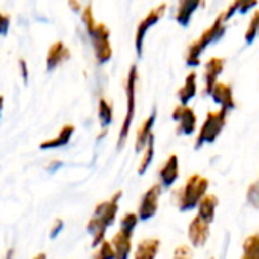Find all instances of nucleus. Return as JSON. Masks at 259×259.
Here are the masks:
<instances>
[{"label": "nucleus", "instance_id": "1", "mask_svg": "<svg viewBox=\"0 0 259 259\" xmlns=\"http://www.w3.org/2000/svg\"><path fill=\"white\" fill-rule=\"evenodd\" d=\"M121 197H123V191L118 190L108 200H103L96 205L93 215L87 223V232L91 235V247L93 249H97L106 240L108 229L117 220Z\"/></svg>", "mask_w": 259, "mask_h": 259}, {"label": "nucleus", "instance_id": "2", "mask_svg": "<svg viewBox=\"0 0 259 259\" xmlns=\"http://www.w3.org/2000/svg\"><path fill=\"white\" fill-rule=\"evenodd\" d=\"M226 29H228V21L223 18V14L220 12L217 15V18L212 21V24L209 27H206L202 35L194 39L188 49H187V55H185V62L188 67L191 68H196L200 65V58H202V53L208 49V46L220 41L225 33H226Z\"/></svg>", "mask_w": 259, "mask_h": 259}, {"label": "nucleus", "instance_id": "3", "mask_svg": "<svg viewBox=\"0 0 259 259\" xmlns=\"http://www.w3.org/2000/svg\"><path fill=\"white\" fill-rule=\"evenodd\" d=\"M208 190L209 181L199 173H193L185 181V184L175 193L178 209L181 212H190L197 209L202 199L208 194Z\"/></svg>", "mask_w": 259, "mask_h": 259}, {"label": "nucleus", "instance_id": "4", "mask_svg": "<svg viewBox=\"0 0 259 259\" xmlns=\"http://www.w3.org/2000/svg\"><path fill=\"white\" fill-rule=\"evenodd\" d=\"M137 87H138V67L132 64L129 67L126 80H124V94H126V114L123 118V123L120 126L118 132V140H117V149L121 150L129 138L134 120H135V112H137Z\"/></svg>", "mask_w": 259, "mask_h": 259}, {"label": "nucleus", "instance_id": "5", "mask_svg": "<svg viewBox=\"0 0 259 259\" xmlns=\"http://www.w3.org/2000/svg\"><path fill=\"white\" fill-rule=\"evenodd\" d=\"M228 115L229 112L225 109H217V111H209L199 129V134L194 141V149L199 150L206 144H212L217 141V138L222 135V132L226 127L228 123Z\"/></svg>", "mask_w": 259, "mask_h": 259}, {"label": "nucleus", "instance_id": "6", "mask_svg": "<svg viewBox=\"0 0 259 259\" xmlns=\"http://www.w3.org/2000/svg\"><path fill=\"white\" fill-rule=\"evenodd\" d=\"M87 35L91 41L96 62L99 65L109 62L114 55L112 44H111V29L105 23L97 21V24L90 32H87Z\"/></svg>", "mask_w": 259, "mask_h": 259}, {"label": "nucleus", "instance_id": "7", "mask_svg": "<svg viewBox=\"0 0 259 259\" xmlns=\"http://www.w3.org/2000/svg\"><path fill=\"white\" fill-rule=\"evenodd\" d=\"M167 12V3H159L158 6L152 8L147 15L138 23L137 29H135V38H134V44H135V52L138 58H143L144 53V42H146V36L149 33V30L156 26V23L165 15Z\"/></svg>", "mask_w": 259, "mask_h": 259}, {"label": "nucleus", "instance_id": "8", "mask_svg": "<svg viewBox=\"0 0 259 259\" xmlns=\"http://www.w3.org/2000/svg\"><path fill=\"white\" fill-rule=\"evenodd\" d=\"M162 190L164 188L158 182V184H153L150 188H147V191L141 196V200H140V205L137 209L140 222L152 220L156 215V212L159 209V199L162 196Z\"/></svg>", "mask_w": 259, "mask_h": 259}, {"label": "nucleus", "instance_id": "9", "mask_svg": "<svg viewBox=\"0 0 259 259\" xmlns=\"http://www.w3.org/2000/svg\"><path fill=\"white\" fill-rule=\"evenodd\" d=\"M173 121L178 123L176 134L190 137L197 131V114L190 105H178L171 112Z\"/></svg>", "mask_w": 259, "mask_h": 259}, {"label": "nucleus", "instance_id": "10", "mask_svg": "<svg viewBox=\"0 0 259 259\" xmlns=\"http://www.w3.org/2000/svg\"><path fill=\"white\" fill-rule=\"evenodd\" d=\"M226 61L220 56H212L206 61L205 70H203V94L209 96L212 88L217 85L223 70H225Z\"/></svg>", "mask_w": 259, "mask_h": 259}, {"label": "nucleus", "instance_id": "11", "mask_svg": "<svg viewBox=\"0 0 259 259\" xmlns=\"http://www.w3.org/2000/svg\"><path fill=\"white\" fill-rule=\"evenodd\" d=\"M211 237V225L197 215L188 225V241L193 249H203Z\"/></svg>", "mask_w": 259, "mask_h": 259}, {"label": "nucleus", "instance_id": "12", "mask_svg": "<svg viewBox=\"0 0 259 259\" xmlns=\"http://www.w3.org/2000/svg\"><path fill=\"white\" fill-rule=\"evenodd\" d=\"M71 59V50L64 41H55L50 44L46 53V70L55 71L58 67L64 65Z\"/></svg>", "mask_w": 259, "mask_h": 259}, {"label": "nucleus", "instance_id": "13", "mask_svg": "<svg viewBox=\"0 0 259 259\" xmlns=\"http://www.w3.org/2000/svg\"><path fill=\"white\" fill-rule=\"evenodd\" d=\"M158 175H159V184H161V187L165 188V190L171 188L178 182V179L181 176L179 156L176 153L168 155V158L165 159L164 165L159 168V173Z\"/></svg>", "mask_w": 259, "mask_h": 259}, {"label": "nucleus", "instance_id": "14", "mask_svg": "<svg viewBox=\"0 0 259 259\" xmlns=\"http://www.w3.org/2000/svg\"><path fill=\"white\" fill-rule=\"evenodd\" d=\"M209 97L214 100V103H217L222 109L231 112L235 109L237 106V102H235V97H234V90L229 83H225V82H217V85L212 88Z\"/></svg>", "mask_w": 259, "mask_h": 259}, {"label": "nucleus", "instance_id": "15", "mask_svg": "<svg viewBox=\"0 0 259 259\" xmlns=\"http://www.w3.org/2000/svg\"><path fill=\"white\" fill-rule=\"evenodd\" d=\"M155 123H156V109H153L152 114L137 129V134H135V152L137 153H141L146 149V146L150 141V138L155 137L153 135Z\"/></svg>", "mask_w": 259, "mask_h": 259}, {"label": "nucleus", "instance_id": "16", "mask_svg": "<svg viewBox=\"0 0 259 259\" xmlns=\"http://www.w3.org/2000/svg\"><path fill=\"white\" fill-rule=\"evenodd\" d=\"M203 3L205 0H179L175 14L176 23L181 24L182 27H187L191 23L194 14L199 11V8L203 6Z\"/></svg>", "mask_w": 259, "mask_h": 259}, {"label": "nucleus", "instance_id": "17", "mask_svg": "<svg viewBox=\"0 0 259 259\" xmlns=\"http://www.w3.org/2000/svg\"><path fill=\"white\" fill-rule=\"evenodd\" d=\"M74 132H76V126L74 124H70V123L68 124H64L55 137H52V138L44 140L42 143H39V149L41 150H53V149L65 147L71 141Z\"/></svg>", "mask_w": 259, "mask_h": 259}, {"label": "nucleus", "instance_id": "18", "mask_svg": "<svg viewBox=\"0 0 259 259\" xmlns=\"http://www.w3.org/2000/svg\"><path fill=\"white\" fill-rule=\"evenodd\" d=\"M217 208H219V197L215 194H206L202 202L197 206V217L202 219L203 222H206L208 225H212L215 214H217Z\"/></svg>", "mask_w": 259, "mask_h": 259}, {"label": "nucleus", "instance_id": "19", "mask_svg": "<svg viewBox=\"0 0 259 259\" xmlns=\"http://www.w3.org/2000/svg\"><path fill=\"white\" fill-rule=\"evenodd\" d=\"M132 235H127L121 231H117V234L111 238V244L115 252V259H129L132 255Z\"/></svg>", "mask_w": 259, "mask_h": 259}, {"label": "nucleus", "instance_id": "20", "mask_svg": "<svg viewBox=\"0 0 259 259\" xmlns=\"http://www.w3.org/2000/svg\"><path fill=\"white\" fill-rule=\"evenodd\" d=\"M161 249V241L158 238H143L134 252V259H156Z\"/></svg>", "mask_w": 259, "mask_h": 259}, {"label": "nucleus", "instance_id": "21", "mask_svg": "<svg viewBox=\"0 0 259 259\" xmlns=\"http://www.w3.org/2000/svg\"><path fill=\"white\" fill-rule=\"evenodd\" d=\"M197 73L190 71L184 80V85L178 90V99L181 105H188L197 96Z\"/></svg>", "mask_w": 259, "mask_h": 259}, {"label": "nucleus", "instance_id": "22", "mask_svg": "<svg viewBox=\"0 0 259 259\" xmlns=\"http://www.w3.org/2000/svg\"><path fill=\"white\" fill-rule=\"evenodd\" d=\"M97 118L100 123V127L103 131H108V127L114 121V106L106 97H100L97 103Z\"/></svg>", "mask_w": 259, "mask_h": 259}, {"label": "nucleus", "instance_id": "23", "mask_svg": "<svg viewBox=\"0 0 259 259\" xmlns=\"http://www.w3.org/2000/svg\"><path fill=\"white\" fill-rule=\"evenodd\" d=\"M141 153H143V156H141V159H140V162H138L137 173H138L140 176H144V175L149 171V168H150V165H152V162H153V159H155V137L150 138V141L147 143L146 149H144Z\"/></svg>", "mask_w": 259, "mask_h": 259}, {"label": "nucleus", "instance_id": "24", "mask_svg": "<svg viewBox=\"0 0 259 259\" xmlns=\"http://www.w3.org/2000/svg\"><path fill=\"white\" fill-rule=\"evenodd\" d=\"M241 259H259V234L249 235L244 240Z\"/></svg>", "mask_w": 259, "mask_h": 259}, {"label": "nucleus", "instance_id": "25", "mask_svg": "<svg viewBox=\"0 0 259 259\" xmlns=\"http://www.w3.org/2000/svg\"><path fill=\"white\" fill-rule=\"evenodd\" d=\"M140 225V219H138V214L137 212H126L121 219H120V229L121 232L127 234V235H132L135 234V229L138 228Z\"/></svg>", "mask_w": 259, "mask_h": 259}, {"label": "nucleus", "instance_id": "26", "mask_svg": "<svg viewBox=\"0 0 259 259\" xmlns=\"http://www.w3.org/2000/svg\"><path fill=\"white\" fill-rule=\"evenodd\" d=\"M259 35V9L253 12L250 21H249V26L244 32V41L247 44H253L255 39L258 38Z\"/></svg>", "mask_w": 259, "mask_h": 259}, {"label": "nucleus", "instance_id": "27", "mask_svg": "<svg viewBox=\"0 0 259 259\" xmlns=\"http://www.w3.org/2000/svg\"><path fill=\"white\" fill-rule=\"evenodd\" d=\"M80 20H82L83 27H85V32H90L97 24V20H96V15H94V11H93V5L91 3L83 5V9L80 12Z\"/></svg>", "mask_w": 259, "mask_h": 259}, {"label": "nucleus", "instance_id": "28", "mask_svg": "<svg viewBox=\"0 0 259 259\" xmlns=\"http://www.w3.org/2000/svg\"><path fill=\"white\" fill-rule=\"evenodd\" d=\"M91 259H115V252L111 241L105 240L97 249H94Z\"/></svg>", "mask_w": 259, "mask_h": 259}, {"label": "nucleus", "instance_id": "29", "mask_svg": "<svg viewBox=\"0 0 259 259\" xmlns=\"http://www.w3.org/2000/svg\"><path fill=\"white\" fill-rule=\"evenodd\" d=\"M246 200H247V203H249L253 209H258L259 211V179L258 181H255L253 184H250V187L247 188Z\"/></svg>", "mask_w": 259, "mask_h": 259}, {"label": "nucleus", "instance_id": "30", "mask_svg": "<svg viewBox=\"0 0 259 259\" xmlns=\"http://www.w3.org/2000/svg\"><path fill=\"white\" fill-rule=\"evenodd\" d=\"M194 258V250L190 244H179L175 250L171 259H193Z\"/></svg>", "mask_w": 259, "mask_h": 259}, {"label": "nucleus", "instance_id": "31", "mask_svg": "<svg viewBox=\"0 0 259 259\" xmlns=\"http://www.w3.org/2000/svg\"><path fill=\"white\" fill-rule=\"evenodd\" d=\"M11 29V15L0 9V36H6Z\"/></svg>", "mask_w": 259, "mask_h": 259}, {"label": "nucleus", "instance_id": "32", "mask_svg": "<svg viewBox=\"0 0 259 259\" xmlns=\"http://www.w3.org/2000/svg\"><path fill=\"white\" fill-rule=\"evenodd\" d=\"M62 231H64V220H61V219L55 220V222H53V225H52V228H50V231H49V237H50V240L58 238V237H59V234H61Z\"/></svg>", "mask_w": 259, "mask_h": 259}, {"label": "nucleus", "instance_id": "33", "mask_svg": "<svg viewBox=\"0 0 259 259\" xmlns=\"http://www.w3.org/2000/svg\"><path fill=\"white\" fill-rule=\"evenodd\" d=\"M238 3H240L238 12L240 14H247L249 11H252V9H255L258 6L259 0H238Z\"/></svg>", "mask_w": 259, "mask_h": 259}, {"label": "nucleus", "instance_id": "34", "mask_svg": "<svg viewBox=\"0 0 259 259\" xmlns=\"http://www.w3.org/2000/svg\"><path fill=\"white\" fill-rule=\"evenodd\" d=\"M17 65H18L20 77L23 79V82H24V83H27V82H29V67H27V61H26V59H23V58H20Z\"/></svg>", "mask_w": 259, "mask_h": 259}, {"label": "nucleus", "instance_id": "35", "mask_svg": "<svg viewBox=\"0 0 259 259\" xmlns=\"http://www.w3.org/2000/svg\"><path fill=\"white\" fill-rule=\"evenodd\" d=\"M67 5H68V8L73 11V12H82V9H83V5H82V2L80 0H67Z\"/></svg>", "mask_w": 259, "mask_h": 259}, {"label": "nucleus", "instance_id": "36", "mask_svg": "<svg viewBox=\"0 0 259 259\" xmlns=\"http://www.w3.org/2000/svg\"><path fill=\"white\" fill-rule=\"evenodd\" d=\"M61 167H62V162H61V161H52V162L46 167V170H47L49 173H55V171H58Z\"/></svg>", "mask_w": 259, "mask_h": 259}, {"label": "nucleus", "instance_id": "37", "mask_svg": "<svg viewBox=\"0 0 259 259\" xmlns=\"http://www.w3.org/2000/svg\"><path fill=\"white\" fill-rule=\"evenodd\" d=\"M5 259H15V249L14 247H9L5 253Z\"/></svg>", "mask_w": 259, "mask_h": 259}, {"label": "nucleus", "instance_id": "38", "mask_svg": "<svg viewBox=\"0 0 259 259\" xmlns=\"http://www.w3.org/2000/svg\"><path fill=\"white\" fill-rule=\"evenodd\" d=\"M32 259H47V255L44 252H39V253H36Z\"/></svg>", "mask_w": 259, "mask_h": 259}, {"label": "nucleus", "instance_id": "39", "mask_svg": "<svg viewBox=\"0 0 259 259\" xmlns=\"http://www.w3.org/2000/svg\"><path fill=\"white\" fill-rule=\"evenodd\" d=\"M3 105H5V97L0 94V114H2V111H3Z\"/></svg>", "mask_w": 259, "mask_h": 259}, {"label": "nucleus", "instance_id": "40", "mask_svg": "<svg viewBox=\"0 0 259 259\" xmlns=\"http://www.w3.org/2000/svg\"><path fill=\"white\" fill-rule=\"evenodd\" d=\"M211 259H214V258H211Z\"/></svg>", "mask_w": 259, "mask_h": 259}]
</instances>
